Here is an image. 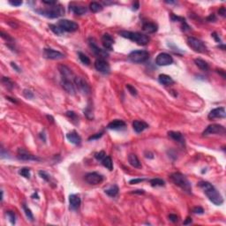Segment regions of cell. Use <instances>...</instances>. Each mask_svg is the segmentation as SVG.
<instances>
[{
    "label": "cell",
    "mask_w": 226,
    "mask_h": 226,
    "mask_svg": "<svg viewBox=\"0 0 226 226\" xmlns=\"http://www.w3.org/2000/svg\"><path fill=\"white\" fill-rule=\"evenodd\" d=\"M198 186L203 190L204 193L210 201H212L216 206H220L224 203V198L221 195V193L214 187V186L207 181H200L198 183Z\"/></svg>",
    "instance_id": "1"
},
{
    "label": "cell",
    "mask_w": 226,
    "mask_h": 226,
    "mask_svg": "<svg viewBox=\"0 0 226 226\" xmlns=\"http://www.w3.org/2000/svg\"><path fill=\"white\" fill-rule=\"evenodd\" d=\"M171 180L173 183L180 187L184 192L188 193H192V186L186 177L180 172H174L171 174Z\"/></svg>",
    "instance_id": "2"
},
{
    "label": "cell",
    "mask_w": 226,
    "mask_h": 226,
    "mask_svg": "<svg viewBox=\"0 0 226 226\" xmlns=\"http://www.w3.org/2000/svg\"><path fill=\"white\" fill-rule=\"evenodd\" d=\"M119 34L129 40L133 41L134 42L138 43L139 45H146L149 42V37L144 34L138 33V32H130V31H121Z\"/></svg>",
    "instance_id": "3"
},
{
    "label": "cell",
    "mask_w": 226,
    "mask_h": 226,
    "mask_svg": "<svg viewBox=\"0 0 226 226\" xmlns=\"http://www.w3.org/2000/svg\"><path fill=\"white\" fill-rule=\"evenodd\" d=\"M37 13H39L41 15L46 17V18H50V19H55V18H59L60 16H62L65 10L64 7L60 5H56L53 6H50L48 9H41V10H36Z\"/></svg>",
    "instance_id": "4"
},
{
    "label": "cell",
    "mask_w": 226,
    "mask_h": 226,
    "mask_svg": "<svg viewBox=\"0 0 226 226\" xmlns=\"http://www.w3.org/2000/svg\"><path fill=\"white\" fill-rule=\"evenodd\" d=\"M148 58H149V53L147 50H133L128 56V59L133 63H136V64L144 63L148 59Z\"/></svg>",
    "instance_id": "5"
},
{
    "label": "cell",
    "mask_w": 226,
    "mask_h": 226,
    "mask_svg": "<svg viewBox=\"0 0 226 226\" xmlns=\"http://www.w3.org/2000/svg\"><path fill=\"white\" fill-rule=\"evenodd\" d=\"M187 44L189 47H191L194 51L199 52V53H205L208 51L206 45L203 43V42H201L197 38L194 37H188L187 38Z\"/></svg>",
    "instance_id": "6"
},
{
    "label": "cell",
    "mask_w": 226,
    "mask_h": 226,
    "mask_svg": "<svg viewBox=\"0 0 226 226\" xmlns=\"http://www.w3.org/2000/svg\"><path fill=\"white\" fill-rule=\"evenodd\" d=\"M58 26H59L64 32H75L79 28V25L76 22L69 20H60Z\"/></svg>",
    "instance_id": "7"
},
{
    "label": "cell",
    "mask_w": 226,
    "mask_h": 226,
    "mask_svg": "<svg viewBox=\"0 0 226 226\" xmlns=\"http://www.w3.org/2000/svg\"><path fill=\"white\" fill-rule=\"evenodd\" d=\"M225 133V127L218 125V124H213L207 127L202 133L203 136H208L210 134H224Z\"/></svg>",
    "instance_id": "8"
},
{
    "label": "cell",
    "mask_w": 226,
    "mask_h": 226,
    "mask_svg": "<svg viewBox=\"0 0 226 226\" xmlns=\"http://www.w3.org/2000/svg\"><path fill=\"white\" fill-rule=\"evenodd\" d=\"M155 63L157 66L160 67H165V66H169V65H172L173 63V59L172 57L168 53H160L156 59H155Z\"/></svg>",
    "instance_id": "9"
},
{
    "label": "cell",
    "mask_w": 226,
    "mask_h": 226,
    "mask_svg": "<svg viewBox=\"0 0 226 226\" xmlns=\"http://www.w3.org/2000/svg\"><path fill=\"white\" fill-rule=\"evenodd\" d=\"M85 180L87 184L89 185H93V186H95V185H98V184H101L103 180V177L97 172H89L86 174L85 176Z\"/></svg>",
    "instance_id": "10"
},
{
    "label": "cell",
    "mask_w": 226,
    "mask_h": 226,
    "mask_svg": "<svg viewBox=\"0 0 226 226\" xmlns=\"http://www.w3.org/2000/svg\"><path fill=\"white\" fill-rule=\"evenodd\" d=\"M95 68L98 72L103 73V74H108L110 73V71H111L110 65L108 64L106 60L103 59H97L95 61Z\"/></svg>",
    "instance_id": "11"
},
{
    "label": "cell",
    "mask_w": 226,
    "mask_h": 226,
    "mask_svg": "<svg viewBox=\"0 0 226 226\" xmlns=\"http://www.w3.org/2000/svg\"><path fill=\"white\" fill-rule=\"evenodd\" d=\"M73 83L76 86V87L78 88V90L81 93L88 95L90 92V87L84 79H82L80 77H75V79L73 80Z\"/></svg>",
    "instance_id": "12"
},
{
    "label": "cell",
    "mask_w": 226,
    "mask_h": 226,
    "mask_svg": "<svg viewBox=\"0 0 226 226\" xmlns=\"http://www.w3.org/2000/svg\"><path fill=\"white\" fill-rule=\"evenodd\" d=\"M59 71L60 74L62 76V80H71L73 81L75 79V76L73 75V72L70 70V68H68L67 66L64 65H59Z\"/></svg>",
    "instance_id": "13"
},
{
    "label": "cell",
    "mask_w": 226,
    "mask_h": 226,
    "mask_svg": "<svg viewBox=\"0 0 226 226\" xmlns=\"http://www.w3.org/2000/svg\"><path fill=\"white\" fill-rule=\"evenodd\" d=\"M43 55L46 59L52 60H58V59H62L65 58V55L63 53H61L60 51L58 50H55L52 49H44L43 50Z\"/></svg>",
    "instance_id": "14"
},
{
    "label": "cell",
    "mask_w": 226,
    "mask_h": 226,
    "mask_svg": "<svg viewBox=\"0 0 226 226\" xmlns=\"http://www.w3.org/2000/svg\"><path fill=\"white\" fill-rule=\"evenodd\" d=\"M89 46L90 48L92 49V50H93V52L97 57H99V59H105L107 58L108 56H109V54L108 52L106 51V50H102V49H100L99 47L96 45V43L94 42L93 39H89Z\"/></svg>",
    "instance_id": "15"
},
{
    "label": "cell",
    "mask_w": 226,
    "mask_h": 226,
    "mask_svg": "<svg viewBox=\"0 0 226 226\" xmlns=\"http://www.w3.org/2000/svg\"><path fill=\"white\" fill-rule=\"evenodd\" d=\"M17 157L20 160H23V161H39V158L36 157L35 155H33L31 154H29L27 151H26L24 148L20 147L17 151Z\"/></svg>",
    "instance_id": "16"
},
{
    "label": "cell",
    "mask_w": 226,
    "mask_h": 226,
    "mask_svg": "<svg viewBox=\"0 0 226 226\" xmlns=\"http://www.w3.org/2000/svg\"><path fill=\"white\" fill-rule=\"evenodd\" d=\"M226 117L225 109L224 107H220L212 110L210 112L208 113V118L209 119H224Z\"/></svg>",
    "instance_id": "17"
},
{
    "label": "cell",
    "mask_w": 226,
    "mask_h": 226,
    "mask_svg": "<svg viewBox=\"0 0 226 226\" xmlns=\"http://www.w3.org/2000/svg\"><path fill=\"white\" fill-rule=\"evenodd\" d=\"M102 42H103V47H104L106 50H112L114 39H113V37L111 35V34H104L102 36Z\"/></svg>",
    "instance_id": "18"
},
{
    "label": "cell",
    "mask_w": 226,
    "mask_h": 226,
    "mask_svg": "<svg viewBox=\"0 0 226 226\" xmlns=\"http://www.w3.org/2000/svg\"><path fill=\"white\" fill-rule=\"evenodd\" d=\"M80 198L77 194H71L69 196V203H70V208L72 210H77L80 206Z\"/></svg>",
    "instance_id": "19"
},
{
    "label": "cell",
    "mask_w": 226,
    "mask_h": 226,
    "mask_svg": "<svg viewBox=\"0 0 226 226\" xmlns=\"http://www.w3.org/2000/svg\"><path fill=\"white\" fill-rule=\"evenodd\" d=\"M61 85L63 87V88L67 91V93L70 95H75L76 89H75V86L73 83V81L67 80H62L61 81Z\"/></svg>",
    "instance_id": "20"
},
{
    "label": "cell",
    "mask_w": 226,
    "mask_h": 226,
    "mask_svg": "<svg viewBox=\"0 0 226 226\" xmlns=\"http://www.w3.org/2000/svg\"><path fill=\"white\" fill-rule=\"evenodd\" d=\"M133 130L136 133H141L143 132L145 129L148 127V125L144 121H140V120H134L133 122Z\"/></svg>",
    "instance_id": "21"
},
{
    "label": "cell",
    "mask_w": 226,
    "mask_h": 226,
    "mask_svg": "<svg viewBox=\"0 0 226 226\" xmlns=\"http://www.w3.org/2000/svg\"><path fill=\"white\" fill-rule=\"evenodd\" d=\"M125 127H126V123L123 120L115 119L111 121L107 127L108 129H111V130H119Z\"/></svg>",
    "instance_id": "22"
},
{
    "label": "cell",
    "mask_w": 226,
    "mask_h": 226,
    "mask_svg": "<svg viewBox=\"0 0 226 226\" xmlns=\"http://www.w3.org/2000/svg\"><path fill=\"white\" fill-rule=\"evenodd\" d=\"M67 139L71 143L75 144V145H79V144H80V141H81V138L80 137V135L76 133L75 131H73L71 133H67Z\"/></svg>",
    "instance_id": "23"
},
{
    "label": "cell",
    "mask_w": 226,
    "mask_h": 226,
    "mask_svg": "<svg viewBox=\"0 0 226 226\" xmlns=\"http://www.w3.org/2000/svg\"><path fill=\"white\" fill-rule=\"evenodd\" d=\"M128 162H129L130 165H132L134 168H137V169L141 168V163H140V160L135 154H130L128 155Z\"/></svg>",
    "instance_id": "24"
},
{
    "label": "cell",
    "mask_w": 226,
    "mask_h": 226,
    "mask_svg": "<svg viewBox=\"0 0 226 226\" xmlns=\"http://www.w3.org/2000/svg\"><path fill=\"white\" fill-rule=\"evenodd\" d=\"M158 80L161 84H163L164 86H170V85L174 84V80H172V78L167 74H160L159 77H158Z\"/></svg>",
    "instance_id": "25"
},
{
    "label": "cell",
    "mask_w": 226,
    "mask_h": 226,
    "mask_svg": "<svg viewBox=\"0 0 226 226\" xmlns=\"http://www.w3.org/2000/svg\"><path fill=\"white\" fill-rule=\"evenodd\" d=\"M70 10L76 15H83L87 13L86 7L77 5H70Z\"/></svg>",
    "instance_id": "26"
},
{
    "label": "cell",
    "mask_w": 226,
    "mask_h": 226,
    "mask_svg": "<svg viewBox=\"0 0 226 226\" xmlns=\"http://www.w3.org/2000/svg\"><path fill=\"white\" fill-rule=\"evenodd\" d=\"M168 135L172 139V140H176L178 142H180L181 144H184L185 143V139L182 135V133L180 132H174V131H171L168 133Z\"/></svg>",
    "instance_id": "27"
},
{
    "label": "cell",
    "mask_w": 226,
    "mask_h": 226,
    "mask_svg": "<svg viewBox=\"0 0 226 226\" xmlns=\"http://www.w3.org/2000/svg\"><path fill=\"white\" fill-rule=\"evenodd\" d=\"M142 29L147 33L152 34L157 31V26L154 23H151V22H146L143 24Z\"/></svg>",
    "instance_id": "28"
},
{
    "label": "cell",
    "mask_w": 226,
    "mask_h": 226,
    "mask_svg": "<svg viewBox=\"0 0 226 226\" xmlns=\"http://www.w3.org/2000/svg\"><path fill=\"white\" fill-rule=\"evenodd\" d=\"M194 63L200 70H202V71H208V64L207 63L205 60L200 59H194Z\"/></svg>",
    "instance_id": "29"
},
{
    "label": "cell",
    "mask_w": 226,
    "mask_h": 226,
    "mask_svg": "<svg viewBox=\"0 0 226 226\" xmlns=\"http://www.w3.org/2000/svg\"><path fill=\"white\" fill-rule=\"evenodd\" d=\"M104 193H106L107 195L111 196V197H115V196H117L118 193H119V187L117 186H115V185H114V186H110L108 189H105Z\"/></svg>",
    "instance_id": "30"
},
{
    "label": "cell",
    "mask_w": 226,
    "mask_h": 226,
    "mask_svg": "<svg viewBox=\"0 0 226 226\" xmlns=\"http://www.w3.org/2000/svg\"><path fill=\"white\" fill-rule=\"evenodd\" d=\"M102 162V164L105 167L106 169H108L109 171H112L113 169V163L111 158L110 156H105L103 159L101 161Z\"/></svg>",
    "instance_id": "31"
},
{
    "label": "cell",
    "mask_w": 226,
    "mask_h": 226,
    "mask_svg": "<svg viewBox=\"0 0 226 226\" xmlns=\"http://www.w3.org/2000/svg\"><path fill=\"white\" fill-rule=\"evenodd\" d=\"M89 9L93 13H99L101 11H103V6L101 4L97 3V2H91L89 4Z\"/></svg>",
    "instance_id": "32"
},
{
    "label": "cell",
    "mask_w": 226,
    "mask_h": 226,
    "mask_svg": "<svg viewBox=\"0 0 226 226\" xmlns=\"http://www.w3.org/2000/svg\"><path fill=\"white\" fill-rule=\"evenodd\" d=\"M49 27H50V29L54 34H56L57 35H61V34H64V31L62 30V28H61L59 26H58V25L50 24V25L49 26Z\"/></svg>",
    "instance_id": "33"
},
{
    "label": "cell",
    "mask_w": 226,
    "mask_h": 226,
    "mask_svg": "<svg viewBox=\"0 0 226 226\" xmlns=\"http://www.w3.org/2000/svg\"><path fill=\"white\" fill-rule=\"evenodd\" d=\"M22 208H23V210H24V212H25V215H26V216L27 217V219H29L30 221H34L33 213H32V211L30 210V208H28L26 206V204H22Z\"/></svg>",
    "instance_id": "34"
},
{
    "label": "cell",
    "mask_w": 226,
    "mask_h": 226,
    "mask_svg": "<svg viewBox=\"0 0 226 226\" xmlns=\"http://www.w3.org/2000/svg\"><path fill=\"white\" fill-rule=\"evenodd\" d=\"M149 183L152 186H163L165 182L161 179H153L149 180Z\"/></svg>",
    "instance_id": "35"
},
{
    "label": "cell",
    "mask_w": 226,
    "mask_h": 226,
    "mask_svg": "<svg viewBox=\"0 0 226 226\" xmlns=\"http://www.w3.org/2000/svg\"><path fill=\"white\" fill-rule=\"evenodd\" d=\"M78 56H79V59L84 64V65H86V66H88V65H90V59H88V57L85 55L84 53H82V52H79L78 53Z\"/></svg>",
    "instance_id": "36"
},
{
    "label": "cell",
    "mask_w": 226,
    "mask_h": 226,
    "mask_svg": "<svg viewBox=\"0 0 226 226\" xmlns=\"http://www.w3.org/2000/svg\"><path fill=\"white\" fill-rule=\"evenodd\" d=\"M19 173H20L22 177H24L26 179H29L30 178V169L29 168H27V167L22 168V169H20V171H19Z\"/></svg>",
    "instance_id": "37"
},
{
    "label": "cell",
    "mask_w": 226,
    "mask_h": 226,
    "mask_svg": "<svg viewBox=\"0 0 226 226\" xmlns=\"http://www.w3.org/2000/svg\"><path fill=\"white\" fill-rule=\"evenodd\" d=\"M2 82L9 89H12L14 87V83L12 82V80H10L9 78H7V77H3L2 78Z\"/></svg>",
    "instance_id": "38"
},
{
    "label": "cell",
    "mask_w": 226,
    "mask_h": 226,
    "mask_svg": "<svg viewBox=\"0 0 226 226\" xmlns=\"http://www.w3.org/2000/svg\"><path fill=\"white\" fill-rule=\"evenodd\" d=\"M66 115H67V117L72 120L73 122H75V124L78 123V117H77L76 113L74 112V111H67V112L66 113Z\"/></svg>",
    "instance_id": "39"
},
{
    "label": "cell",
    "mask_w": 226,
    "mask_h": 226,
    "mask_svg": "<svg viewBox=\"0 0 226 226\" xmlns=\"http://www.w3.org/2000/svg\"><path fill=\"white\" fill-rule=\"evenodd\" d=\"M6 216L7 217L9 218L10 222L12 223V224H15V214L13 211H6Z\"/></svg>",
    "instance_id": "40"
},
{
    "label": "cell",
    "mask_w": 226,
    "mask_h": 226,
    "mask_svg": "<svg viewBox=\"0 0 226 226\" xmlns=\"http://www.w3.org/2000/svg\"><path fill=\"white\" fill-rule=\"evenodd\" d=\"M127 90L129 91V93L131 94V95H137V90H136V88L133 87L132 85H130V84H127Z\"/></svg>",
    "instance_id": "41"
},
{
    "label": "cell",
    "mask_w": 226,
    "mask_h": 226,
    "mask_svg": "<svg viewBox=\"0 0 226 226\" xmlns=\"http://www.w3.org/2000/svg\"><path fill=\"white\" fill-rule=\"evenodd\" d=\"M105 156H106V154H105L104 151H100L99 153L95 154V159L98 160V161H102Z\"/></svg>",
    "instance_id": "42"
},
{
    "label": "cell",
    "mask_w": 226,
    "mask_h": 226,
    "mask_svg": "<svg viewBox=\"0 0 226 226\" xmlns=\"http://www.w3.org/2000/svg\"><path fill=\"white\" fill-rule=\"evenodd\" d=\"M0 34H1V37H2L3 39H5L6 41H7V42H14V39H13L9 34H5L4 32H1Z\"/></svg>",
    "instance_id": "43"
},
{
    "label": "cell",
    "mask_w": 226,
    "mask_h": 226,
    "mask_svg": "<svg viewBox=\"0 0 226 226\" xmlns=\"http://www.w3.org/2000/svg\"><path fill=\"white\" fill-rule=\"evenodd\" d=\"M84 113L86 114L87 119H93V113H92V110L90 109V107H87L86 110L84 111Z\"/></svg>",
    "instance_id": "44"
},
{
    "label": "cell",
    "mask_w": 226,
    "mask_h": 226,
    "mask_svg": "<svg viewBox=\"0 0 226 226\" xmlns=\"http://www.w3.org/2000/svg\"><path fill=\"white\" fill-rule=\"evenodd\" d=\"M23 95H24L25 97H27L28 99H31V98H33L34 97V94L32 93L30 90H27V89H25V90L23 91Z\"/></svg>",
    "instance_id": "45"
},
{
    "label": "cell",
    "mask_w": 226,
    "mask_h": 226,
    "mask_svg": "<svg viewBox=\"0 0 226 226\" xmlns=\"http://www.w3.org/2000/svg\"><path fill=\"white\" fill-rule=\"evenodd\" d=\"M39 175H40L42 179H43V180H46V181H50V176H49V174L45 172L40 171V172H39Z\"/></svg>",
    "instance_id": "46"
},
{
    "label": "cell",
    "mask_w": 226,
    "mask_h": 226,
    "mask_svg": "<svg viewBox=\"0 0 226 226\" xmlns=\"http://www.w3.org/2000/svg\"><path fill=\"white\" fill-rule=\"evenodd\" d=\"M193 212L194 213V214H199V215H201V214H203V213H204V209H203L201 207H195V208H193Z\"/></svg>",
    "instance_id": "47"
},
{
    "label": "cell",
    "mask_w": 226,
    "mask_h": 226,
    "mask_svg": "<svg viewBox=\"0 0 226 226\" xmlns=\"http://www.w3.org/2000/svg\"><path fill=\"white\" fill-rule=\"evenodd\" d=\"M9 4L14 6H20L22 5V1H17V0H10L9 1Z\"/></svg>",
    "instance_id": "48"
},
{
    "label": "cell",
    "mask_w": 226,
    "mask_h": 226,
    "mask_svg": "<svg viewBox=\"0 0 226 226\" xmlns=\"http://www.w3.org/2000/svg\"><path fill=\"white\" fill-rule=\"evenodd\" d=\"M145 180V179H134V180H131L129 181V184L133 185V184H138L140 182H143Z\"/></svg>",
    "instance_id": "49"
},
{
    "label": "cell",
    "mask_w": 226,
    "mask_h": 226,
    "mask_svg": "<svg viewBox=\"0 0 226 226\" xmlns=\"http://www.w3.org/2000/svg\"><path fill=\"white\" fill-rule=\"evenodd\" d=\"M43 4L45 5H48L50 6H56L57 5V1H47V0H42V1Z\"/></svg>",
    "instance_id": "50"
},
{
    "label": "cell",
    "mask_w": 226,
    "mask_h": 226,
    "mask_svg": "<svg viewBox=\"0 0 226 226\" xmlns=\"http://www.w3.org/2000/svg\"><path fill=\"white\" fill-rule=\"evenodd\" d=\"M169 219L170 221H172V223H176V222H178V216H176V215H173V214H171V215H169Z\"/></svg>",
    "instance_id": "51"
},
{
    "label": "cell",
    "mask_w": 226,
    "mask_h": 226,
    "mask_svg": "<svg viewBox=\"0 0 226 226\" xmlns=\"http://www.w3.org/2000/svg\"><path fill=\"white\" fill-rule=\"evenodd\" d=\"M218 14L219 15H221L222 17H225L226 16V9L224 7H222L218 10Z\"/></svg>",
    "instance_id": "52"
},
{
    "label": "cell",
    "mask_w": 226,
    "mask_h": 226,
    "mask_svg": "<svg viewBox=\"0 0 226 226\" xmlns=\"http://www.w3.org/2000/svg\"><path fill=\"white\" fill-rule=\"evenodd\" d=\"M102 136H103V133H96L95 135H94V136H91V137H89V138H88V140H95V139H98V138L102 137Z\"/></svg>",
    "instance_id": "53"
},
{
    "label": "cell",
    "mask_w": 226,
    "mask_h": 226,
    "mask_svg": "<svg viewBox=\"0 0 226 226\" xmlns=\"http://www.w3.org/2000/svg\"><path fill=\"white\" fill-rule=\"evenodd\" d=\"M11 67H13V68H14L15 71H17L18 73H20V72H21V71H20V67H18V66H17V65H16V64H15L14 62H12V63H11Z\"/></svg>",
    "instance_id": "54"
},
{
    "label": "cell",
    "mask_w": 226,
    "mask_h": 226,
    "mask_svg": "<svg viewBox=\"0 0 226 226\" xmlns=\"http://www.w3.org/2000/svg\"><path fill=\"white\" fill-rule=\"evenodd\" d=\"M208 21H215V20H216V17L215 16V14H210L208 17Z\"/></svg>",
    "instance_id": "55"
},
{
    "label": "cell",
    "mask_w": 226,
    "mask_h": 226,
    "mask_svg": "<svg viewBox=\"0 0 226 226\" xmlns=\"http://www.w3.org/2000/svg\"><path fill=\"white\" fill-rule=\"evenodd\" d=\"M212 37L215 39V40L217 42H221V39L219 38V36L217 35V34L216 33H213L212 34Z\"/></svg>",
    "instance_id": "56"
},
{
    "label": "cell",
    "mask_w": 226,
    "mask_h": 226,
    "mask_svg": "<svg viewBox=\"0 0 226 226\" xmlns=\"http://www.w3.org/2000/svg\"><path fill=\"white\" fill-rule=\"evenodd\" d=\"M133 10H134V11H136V10H138V9H139V2H135V3L133 4Z\"/></svg>",
    "instance_id": "57"
},
{
    "label": "cell",
    "mask_w": 226,
    "mask_h": 226,
    "mask_svg": "<svg viewBox=\"0 0 226 226\" xmlns=\"http://www.w3.org/2000/svg\"><path fill=\"white\" fill-rule=\"evenodd\" d=\"M191 223H192V219H191L190 217H187L186 219V221L184 222V224L186 225V224H191Z\"/></svg>",
    "instance_id": "58"
},
{
    "label": "cell",
    "mask_w": 226,
    "mask_h": 226,
    "mask_svg": "<svg viewBox=\"0 0 226 226\" xmlns=\"http://www.w3.org/2000/svg\"><path fill=\"white\" fill-rule=\"evenodd\" d=\"M133 193H144V191L143 190H135L133 191Z\"/></svg>",
    "instance_id": "59"
},
{
    "label": "cell",
    "mask_w": 226,
    "mask_h": 226,
    "mask_svg": "<svg viewBox=\"0 0 226 226\" xmlns=\"http://www.w3.org/2000/svg\"><path fill=\"white\" fill-rule=\"evenodd\" d=\"M6 99H8L9 101H12V102L14 103H17V101H16V100H14V98H11V97H9V96H6Z\"/></svg>",
    "instance_id": "60"
},
{
    "label": "cell",
    "mask_w": 226,
    "mask_h": 226,
    "mask_svg": "<svg viewBox=\"0 0 226 226\" xmlns=\"http://www.w3.org/2000/svg\"><path fill=\"white\" fill-rule=\"evenodd\" d=\"M167 4H174L175 2H173V1H166Z\"/></svg>",
    "instance_id": "61"
}]
</instances>
